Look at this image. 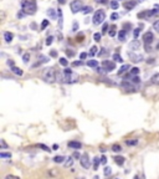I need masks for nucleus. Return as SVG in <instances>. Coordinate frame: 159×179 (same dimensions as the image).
I'll return each instance as SVG.
<instances>
[{"mask_svg":"<svg viewBox=\"0 0 159 179\" xmlns=\"http://www.w3.org/2000/svg\"><path fill=\"white\" fill-rule=\"evenodd\" d=\"M36 1L35 0H23L21 1V9H23V13L25 14H30L33 15L36 13Z\"/></svg>","mask_w":159,"mask_h":179,"instance_id":"1","label":"nucleus"},{"mask_svg":"<svg viewBox=\"0 0 159 179\" xmlns=\"http://www.w3.org/2000/svg\"><path fill=\"white\" fill-rule=\"evenodd\" d=\"M42 77L46 82H54L56 80V73L54 71V68H46L42 73Z\"/></svg>","mask_w":159,"mask_h":179,"instance_id":"2","label":"nucleus"},{"mask_svg":"<svg viewBox=\"0 0 159 179\" xmlns=\"http://www.w3.org/2000/svg\"><path fill=\"white\" fill-rule=\"evenodd\" d=\"M104 19H106V13L103 11V10H98V11H96L93 15V24L94 25L102 24Z\"/></svg>","mask_w":159,"mask_h":179,"instance_id":"3","label":"nucleus"},{"mask_svg":"<svg viewBox=\"0 0 159 179\" xmlns=\"http://www.w3.org/2000/svg\"><path fill=\"white\" fill-rule=\"evenodd\" d=\"M70 8H71V10H72V13L73 14H76V13H78L80 10H82V3L80 1V0H75V1H72L71 4H70Z\"/></svg>","mask_w":159,"mask_h":179,"instance_id":"4","label":"nucleus"},{"mask_svg":"<svg viewBox=\"0 0 159 179\" xmlns=\"http://www.w3.org/2000/svg\"><path fill=\"white\" fill-rule=\"evenodd\" d=\"M80 163H81V166L84 168V169H88V168L91 167V162H89L88 156L86 153L81 156V158H80Z\"/></svg>","mask_w":159,"mask_h":179,"instance_id":"5","label":"nucleus"},{"mask_svg":"<svg viewBox=\"0 0 159 179\" xmlns=\"http://www.w3.org/2000/svg\"><path fill=\"white\" fill-rule=\"evenodd\" d=\"M103 67L107 70V72H111V71H113L114 68H116V64L114 62H112V61H103Z\"/></svg>","mask_w":159,"mask_h":179,"instance_id":"6","label":"nucleus"},{"mask_svg":"<svg viewBox=\"0 0 159 179\" xmlns=\"http://www.w3.org/2000/svg\"><path fill=\"white\" fill-rule=\"evenodd\" d=\"M153 39H154V35H153L152 33H146L144 34V36H143V40H144V43L148 45V44H152L153 43Z\"/></svg>","mask_w":159,"mask_h":179,"instance_id":"7","label":"nucleus"},{"mask_svg":"<svg viewBox=\"0 0 159 179\" xmlns=\"http://www.w3.org/2000/svg\"><path fill=\"white\" fill-rule=\"evenodd\" d=\"M128 56H129V59L133 61V62H141L143 60V56L142 55H136L134 52H131V54H128Z\"/></svg>","mask_w":159,"mask_h":179,"instance_id":"8","label":"nucleus"},{"mask_svg":"<svg viewBox=\"0 0 159 179\" xmlns=\"http://www.w3.org/2000/svg\"><path fill=\"white\" fill-rule=\"evenodd\" d=\"M139 47H141V43L138 40H134V41H132V43L129 44V49L132 51H136V50H139Z\"/></svg>","mask_w":159,"mask_h":179,"instance_id":"9","label":"nucleus"},{"mask_svg":"<svg viewBox=\"0 0 159 179\" xmlns=\"http://www.w3.org/2000/svg\"><path fill=\"white\" fill-rule=\"evenodd\" d=\"M121 86L123 87V88H126V90H128V91H134V87H133V85H132L131 82H127V81H123L121 83Z\"/></svg>","mask_w":159,"mask_h":179,"instance_id":"10","label":"nucleus"},{"mask_svg":"<svg viewBox=\"0 0 159 179\" xmlns=\"http://www.w3.org/2000/svg\"><path fill=\"white\" fill-rule=\"evenodd\" d=\"M14 39V35L11 33H9V31H6V33H4V40L6 41V43H11Z\"/></svg>","mask_w":159,"mask_h":179,"instance_id":"11","label":"nucleus"},{"mask_svg":"<svg viewBox=\"0 0 159 179\" xmlns=\"http://www.w3.org/2000/svg\"><path fill=\"white\" fill-rule=\"evenodd\" d=\"M68 147L70 148H75V149H80L82 147V144L80 142H68Z\"/></svg>","mask_w":159,"mask_h":179,"instance_id":"12","label":"nucleus"},{"mask_svg":"<svg viewBox=\"0 0 159 179\" xmlns=\"http://www.w3.org/2000/svg\"><path fill=\"white\" fill-rule=\"evenodd\" d=\"M114 162L117 163L118 166H123V163H124V158H123V157L117 156V157H114Z\"/></svg>","mask_w":159,"mask_h":179,"instance_id":"13","label":"nucleus"},{"mask_svg":"<svg viewBox=\"0 0 159 179\" xmlns=\"http://www.w3.org/2000/svg\"><path fill=\"white\" fill-rule=\"evenodd\" d=\"M11 71L15 73V75H18V76H21V75H23V70H20L19 67L13 66V67H11Z\"/></svg>","mask_w":159,"mask_h":179,"instance_id":"14","label":"nucleus"},{"mask_svg":"<svg viewBox=\"0 0 159 179\" xmlns=\"http://www.w3.org/2000/svg\"><path fill=\"white\" fill-rule=\"evenodd\" d=\"M54 162L55 163H63V162H65V157H63V156H56L54 158Z\"/></svg>","mask_w":159,"mask_h":179,"instance_id":"15","label":"nucleus"},{"mask_svg":"<svg viewBox=\"0 0 159 179\" xmlns=\"http://www.w3.org/2000/svg\"><path fill=\"white\" fill-rule=\"evenodd\" d=\"M87 66H89V67H97L98 66V62L96 60H88L87 61Z\"/></svg>","mask_w":159,"mask_h":179,"instance_id":"16","label":"nucleus"},{"mask_svg":"<svg viewBox=\"0 0 159 179\" xmlns=\"http://www.w3.org/2000/svg\"><path fill=\"white\" fill-rule=\"evenodd\" d=\"M136 6V3L134 1H129V3H124V8L126 9H128V10H131V9H133Z\"/></svg>","mask_w":159,"mask_h":179,"instance_id":"17","label":"nucleus"},{"mask_svg":"<svg viewBox=\"0 0 159 179\" xmlns=\"http://www.w3.org/2000/svg\"><path fill=\"white\" fill-rule=\"evenodd\" d=\"M118 39L121 41H124L126 40V31L124 30H121L119 33H118Z\"/></svg>","mask_w":159,"mask_h":179,"instance_id":"18","label":"nucleus"},{"mask_svg":"<svg viewBox=\"0 0 159 179\" xmlns=\"http://www.w3.org/2000/svg\"><path fill=\"white\" fill-rule=\"evenodd\" d=\"M129 68V65H124V66H122L121 68H119V71H118V75H123V73L128 70Z\"/></svg>","mask_w":159,"mask_h":179,"instance_id":"19","label":"nucleus"},{"mask_svg":"<svg viewBox=\"0 0 159 179\" xmlns=\"http://www.w3.org/2000/svg\"><path fill=\"white\" fill-rule=\"evenodd\" d=\"M47 15H49L51 19H56V14H55L54 9H49V10H47Z\"/></svg>","mask_w":159,"mask_h":179,"instance_id":"20","label":"nucleus"},{"mask_svg":"<svg viewBox=\"0 0 159 179\" xmlns=\"http://www.w3.org/2000/svg\"><path fill=\"white\" fill-rule=\"evenodd\" d=\"M152 82L154 83V85H159V73H155V75L152 77Z\"/></svg>","mask_w":159,"mask_h":179,"instance_id":"21","label":"nucleus"},{"mask_svg":"<svg viewBox=\"0 0 159 179\" xmlns=\"http://www.w3.org/2000/svg\"><path fill=\"white\" fill-rule=\"evenodd\" d=\"M112 59H113L116 62H123V59H122V56H121V55H118V54H114Z\"/></svg>","mask_w":159,"mask_h":179,"instance_id":"22","label":"nucleus"},{"mask_svg":"<svg viewBox=\"0 0 159 179\" xmlns=\"http://www.w3.org/2000/svg\"><path fill=\"white\" fill-rule=\"evenodd\" d=\"M99 159H101V158H98V157H96V158H94V159H93V168H94V169H97V168H98Z\"/></svg>","mask_w":159,"mask_h":179,"instance_id":"23","label":"nucleus"},{"mask_svg":"<svg viewBox=\"0 0 159 179\" xmlns=\"http://www.w3.org/2000/svg\"><path fill=\"white\" fill-rule=\"evenodd\" d=\"M139 34H141V28H137V29H134V31H133V36H134V39H138Z\"/></svg>","mask_w":159,"mask_h":179,"instance_id":"24","label":"nucleus"},{"mask_svg":"<svg viewBox=\"0 0 159 179\" xmlns=\"http://www.w3.org/2000/svg\"><path fill=\"white\" fill-rule=\"evenodd\" d=\"M101 38H102V35H101L99 33H96L93 35V39H94V41H96V43H99L101 41Z\"/></svg>","mask_w":159,"mask_h":179,"instance_id":"25","label":"nucleus"},{"mask_svg":"<svg viewBox=\"0 0 159 179\" xmlns=\"http://www.w3.org/2000/svg\"><path fill=\"white\" fill-rule=\"evenodd\" d=\"M112 151L113 152H121L122 151V147L119 144H113L112 146Z\"/></svg>","mask_w":159,"mask_h":179,"instance_id":"26","label":"nucleus"},{"mask_svg":"<svg viewBox=\"0 0 159 179\" xmlns=\"http://www.w3.org/2000/svg\"><path fill=\"white\" fill-rule=\"evenodd\" d=\"M73 164V159H72V158H68V159L65 162V167L66 168H68V167H71Z\"/></svg>","mask_w":159,"mask_h":179,"instance_id":"27","label":"nucleus"},{"mask_svg":"<svg viewBox=\"0 0 159 179\" xmlns=\"http://www.w3.org/2000/svg\"><path fill=\"white\" fill-rule=\"evenodd\" d=\"M138 73H139V68L138 67H133V68H132V70H131V75H138Z\"/></svg>","mask_w":159,"mask_h":179,"instance_id":"28","label":"nucleus"},{"mask_svg":"<svg viewBox=\"0 0 159 179\" xmlns=\"http://www.w3.org/2000/svg\"><path fill=\"white\" fill-rule=\"evenodd\" d=\"M97 50H98V49H97L96 46H92V47H91V51H89V55H91V56L96 55V54H97Z\"/></svg>","mask_w":159,"mask_h":179,"instance_id":"29","label":"nucleus"},{"mask_svg":"<svg viewBox=\"0 0 159 179\" xmlns=\"http://www.w3.org/2000/svg\"><path fill=\"white\" fill-rule=\"evenodd\" d=\"M60 65H62V66H67V65H68V61L65 59V57H61V59H60Z\"/></svg>","mask_w":159,"mask_h":179,"instance_id":"30","label":"nucleus"},{"mask_svg":"<svg viewBox=\"0 0 159 179\" xmlns=\"http://www.w3.org/2000/svg\"><path fill=\"white\" fill-rule=\"evenodd\" d=\"M29 60H30V54H25V55L23 56V61L25 62V64H28Z\"/></svg>","mask_w":159,"mask_h":179,"instance_id":"31","label":"nucleus"},{"mask_svg":"<svg viewBox=\"0 0 159 179\" xmlns=\"http://www.w3.org/2000/svg\"><path fill=\"white\" fill-rule=\"evenodd\" d=\"M92 11V8L91 6H84L83 8V14H89Z\"/></svg>","mask_w":159,"mask_h":179,"instance_id":"32","label":"nucleus"},{"mask_svg":"<svg viewBox=\"0 0 159 179\" xmlns=\"http://www.w3.org/2000/svg\"><path fill=\"white\" fill-rule=\"evenodd\" d=\"M52 41H54V36H49V38H47V40H46V45L50 46L52 44Z\"/></svg>","mask_w":159,"mask_h":179,"instance_id":"33","label":"nucleus"},{"mask_svg":"<svg viewBox=\"0 0 159 179\" xmlns=\"http://www.w3.org/2000/svg\"><path fill=\"white\" fill-rule=\"evenodd\" d=\"M111 173H112V170H111V168L106 167V168H104V175H106V177H108V175H111Z\"/></svg>","mask_w":159,"mask_h":179,"instance_id":"34","label":"nucleus"},{"mask_svg":"<svg viewBox=\"0 0 159 179\" xmlns=\"http://www.w3.org/2000/svg\"><path fill=\"white\" fill-rule=\"evenodd\" d=\"M126 143L128 144V146H136L137 143H138V141H137V139H133V141H127Z\"/></svg>","mask_w":159,"mask_h":179,"instance_id":"35","label":"nucleus"},{"mask_svg":"<svg viewBox=\"0 0 159 179\" xmlns=\"http://www.w3.org/2000/svg\"><path fill=\"white\" fill-rule=\"evenodd\" d=\"M153 28H154V30L157 31V33H159V20H157V21L153 24Z\"/></svg>","mask_w":159,"mask_h":179,"instance_id":"36","label":"nucleus"},{"mask_svg":"<svg viewBox=\"0 0 159 179\" xmlns=\"http://www.w3.org/2000/svg\"><path fill=\"white\" fill-rule=\"evenodd\" d=\"M111 8H112V9H117V8H118V3L116 1V0L111 1Z\"/></svg>","mask_w":159,"mask_h":179,"instance_id":"37","label":"nucleus"},{"mask_svg":"<svg viewBox=\"0 0 159 179\" xmlns=\"http://www.w3.org/2000/svg\"><path fill=\"white\" fill-rule=\"evenodd\" d=\"M97 72L98 73H107V70L104 67H97Z\"/></svg>","mask_w":159,"mask_h":179,"instance_id":"38","label":"nucleus"},{"mask_svg":"<svg viewBox=\"0 0 159 179\" xmlns=\"http://www.w3.org/2000/svg\"><path fill=\"white\" fill-rule=\"evenodd\" d=\"M0 157H1V158H10V157H11V154H10V153H5V152H1V153H0Z\"/></svg>","mask_w":159,"mask_h":179,"instance_id":"39","label":"nucleus"},{"mask_svg":"<svg viewBox=\"0 0 159 179\" xmlns=\"http://www.w3.org/2000/svg\"><path fill=\"white\" fill-rule=\"evenodd\" d=\"M47 25H49V20H44V21H42V24H41V30H44Z\"/></svg>","mask_w":159,"mask_h":179,"instance_id":"40","label":"nucleus"},{"mask_svg":"<svg viewBox=\"0 0 159 179\" xmlns=\"http://www.w3.org/2000/svg\"><path fill=\"white\" fill-rule=\"evenodd\" d=\"M146 16H148V11H144V13L138 14V18H139V19H143V18H146Z\"/></svg>","mask_w":159,"mask_h":179,"instance_id":"41","label":"nucleus"},{"mask_svg":"<svg viewBox=\"0 0 159 179\" xmlns=\"http://www.w3.org/2000/svg\"><path fill=\"white\" fill-rule=\"evenodd\" d=\"M39 61H40V62H47V61H49V60H47V59H46L45 56H42V55H41V56L39 57Z\"/></svg>","mask_w":159,"mask_h":179,"instance_id":"42","label":"nucleus"},{"mask_svg":"<svg viewBox=\"0 0 159 179\" xmlns=\"http://www.w3.org/2000/svg\"><path fill=\"white\" fill-rule=\"evenodd\" d=\"M118 18H119V15L117 13H113L112 15H111V19H112V20H116V19H118Z\"/></svg>","mask_w":159,"mask_h":179,"instance_id":"43","label":"nucleus"},{"mask_svg":"<svg viewBox=\"0 0 159 179\" xmlns=\"http://www.w3.org/2000/svg\"><path fill=\"white\" fill-rule=\"evenodd\" d=\"M101 163H102V164H106V163H107V158H106L104 156L101 157Z\"/></svg>","mask_w":159,"mask_h":179,"instance_id":"44","label":"nucleus"},{"mask_svg":"<svg viewBox=\"0 0 159 179\" xmlns=\"http://www.w3.org/2000/svg\"><path fill=\"white\" fill-rule=\"evenodd\" d=\"M5 179H20V178L16 177V175H6V177H5Z\"/></svg>","mask_w":159,"mask_h":179,"instance_id":"45","label":"nucleus"},{"mask_svg":"<svg viewBox=\"0 0 159 179\" xmlns=\"http://www.w3.org/2000/svg\"><path fill=\"white\" fill-rule=\"evenodd\" d=\"M81 65H82V61L81 60H80V61H75L72 64V66H81Z\"/></svg>","mask_w":159,"mask_h":179,"instance_id":"46","label":"nucleus"},{"mask_svg":"<svg viewBox=\"0 0 159 179\" xmlns=\"http://www.w3.org/2000/svg\"><path fill=\"white\" fill-rule=\"evenodd\" d=\"M86 57H87V54H86V52H82V54L80 55V59H81V60H84Z\"/></svg>","mask_w":159,"mask_h":179,"instance_id":"47","label":"nucleus"},{"mask_svg":"<svg viewBox=\"0 0 159 179\" xmlns=\"http://www.w3.org/2000/svg\"><path fill=\"white\" fill-rule=\"evenodd\" d=\"M107 29H108V25L107 24H103V26H102V31H103V33H106V31H107Z\"/></svg>","mask_w":159,"mask_h":179,"instance_id":"48","label":"nucleus"},{"mask_svg":"<svg viewBox=\"0 0 159 179\" xmlns=\"http://www.w3.org/2000/svg\"><path fill=\"white\" fill-rule=\"evenodd\" d=\"M66 54H67V56H73V55H75V52H73V51H70V50H67V51H66Z\"/></svg>","mask_w":159,"mask_h":179,"instance_id":"49","label":"nucleus"},{"mask_svg":"<svg viewBox=\"0 0 159 179\" xmlns=\"http://www.w3.org/2000/svg\"><path fill=\"white\" fill-rule=\"evenodd\" d=\"M133 82H134V83H139V82H141V78H139V77H134V78H133Z\"/></svg>","mask_w":159,"mask_h":179,"instance_id":"50","label":"nucleus"},{"mask_svg":"<svg viewBox=\"0 0 159 179\" xmlns=\"http://www.w3.org/2000/svg\"><path fill=\"white\" fill-rule=\"evenodd\" d=\"M0 143H1V147H3V148H6V147H8V146H6V143H5V142H4L3 139L0 141Z\"/></svg>","mask_w":159,"mask_h":179,"instance_id":"51","label":"nucleus"},{"mask_svg":"<svg viewBox=\"0 0 159 179\" xmlns=\"http://www.w3.org/2000/svg\"><path fill=\"white\" fill-rule=\"evenodd\" d=\"M112 29H113V30H112V31H111V33H109V36H114V35H116V31H114V26H113Z\"/></svg>","mask_w":159,"mask_h":179,"instance_id":"52","label":"nucleus"},{"mask_svg":"<svg viewBox=\"0 0 159 179\" xmlns=\"http://www.w3.org/2000/svg\"><path fill=\"white\" fill-rule=\"evenodd\" d=\"M97 3H99V4H106L107 3V0H96Z\"/></svg>","mask_w":159,"mask_h":179,"instance_id":"53","label":"nucleus"},{"mask_svg":"<svg viewBox=\"0 0 159 179\" xmlns=\"http://www.w3.org/2000/svg\"><path fill=\"white\" fill-rule=\"evenodd\" d=\"M51 56H52V57H56V56H57V52H56V51H51Z\"/></svg>","mask_w":159,"mask_h":179,"instance_id":"54","label":"nucleus"},{"mask_svg":"<svg viewBox=\"0 0 159 179\" xmlns=\"http://www.w3.org/2000/svg\"><path fill=\"white\" fill-rule=\"evenodd\" d=\"M8 65H10V66L13 67V66H14V61H13V60H9V61H8Z\"/></svg>","mask_w":159,"mask_h":179,"instance_id":"55","label":"nucleus"},{"mask_svg":"<svg viewBox=\"0 0 159 179\" xmlns=\"http://www.w3.org/2000/svg\"><path fill=\"white\" fill-rule=\"evenodd\" d=\"M106 52H107V51H106V49H102V51H99V55H104Z\"/></svg>","mask_w":159,"mask_h":179,"instance_id":"56","label":"nucleus"},{"mask_svg":"<svg viewBox=\"0 0 159 179\" xmlns=\"http://www.w3.org/2000/svg\"><path fill=\"white\" fill-rule=\"evenodd\" d=\"M24 14H25V13H19V14H18V18H23Z\"/></svg>","mask_w":159,"mask_h":179,"instance_id":"57","label":"nucleus"},{"mask_svg":"<svg viewBox=\"0 0 159 179\" xmlns=\"http://www.w3.org/2000/svg\"><path fill=\"white\" fill-rule=\"evenodd\" d=\"M76 30H77V23L73 24V31H76Z\"/></svg>","mask_w":159,"mask_h":179,"instance_id":"58","label":"nucleus"},{"mask_svg":"<svg viewBox=\"0 0 159 179\" xmlns=\"http://www.w3.org/2000/svg\"><path fill=\"white\" fill-rule=\"evenodd\" d=\"M73 157H75V158H81V156H80L78 153H73Z\"/></svg>","mask_w":159,"mask_h":179,"instance_id":"59","label":"nucleus"},{"mask_svg":"<svg viewBox=\"0 0 159 179\" xmlns=\"http://www.w3.org/2000/svg\"><path fill=\"white\" fill-rule=\"evenodd\" d=\"M52 148H54V149H55V151H56V149H57V148H59V147H57V144H54V146H52Z\"/></svg>","mask_w":159,"mask_h":179,"instance_id":"60","label":"nucleus"},{"mask_svg":"<svg viewBox=\"0 0 159 179\" xmlns=\"http://www.w3.org/2000/svg\"><path fill=\"white\" fill-rule=\"evenodd\" d=\"M157 49H158V50H159V44H158V45H157Z\"/></svg>","mask_w":159,"mask_h":179,"instance_id":"61","label":"nucleus"},{"mask_svg":"<svg viewBox=\"0 0 159 179\" xmlns=\"http://www.w3.org/2000/svg\"><path fill=\"white\" fill-rule=\"evenodd\" d=\"M77 179H83V178H77Z\"/></svg>","mask_w":159,"mask_h":179,"instance_id":"62","label":"nucleus"}]
</instances>
